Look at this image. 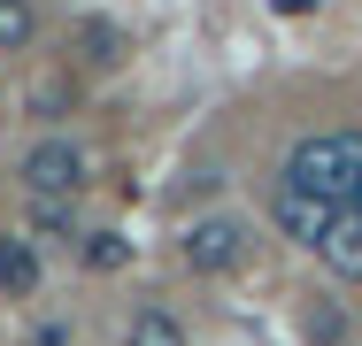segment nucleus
Listing matches in <instances>:
<instances>
[{
    "mask_svg": "<svg viewBox=\"0 0 362 346\" xmlns=\"http://www.w3.org/2000/svg\"><path fill=\"white\" fill-rule=\"evenodd\" d=\"M286 177L324 193L332 208H362V131H316L286 154Z\"/></svg>",
    "mask_w": 362,
    "mask_h": 346,
    "instance_id": "f257e3e1",
    "label": "nucleus"
},
{
    "mask_svg": "<svg viewBox=\"0 0 362 346\" xmlns=\"http://www.w3.org/2000/svg\"><path fill=\"white\" fill-rule=\"evenodd\" d=\"M16 177H23L31 201H77V185H85V146H77V138H39Z\"/></svg>",
    "mask_w": 362,
    "mask_h": 346,
    "instance_id": "f03ea898",
    "label": "nucleus"
},
{
    "mask_svg": "<svg viewBox=\"0 0 362 346\" xmlns=\"http://www.w3.org/2000/svg\"><path fill=\"white\" fill-rule=\"evenodd\" d=\"M247 246H255V239H247V223H239V215H201V223L185 231V246H177V254H185V270H193V277H223V270H239V262H247Z\"/></svg>",
    "mask_w": 362,
    "mask_h": 346,
    "instance_id": "7ed1b4c3",
    "label": "nucleus"
},
{
    "mask_svg": "<svg viewBox=\"0 0 362 346\" xmlns=\"http://www.w3.org/2000/svg\"><path fill=\"white\" fill-rule=\"evenodd\" d=\"M270 215H278V231H286V239H300V246H324V239H332V223H339L347 208H332L324 193H308V185L278 177V193H270Z\"/></svg>",
    "mask_w": 362,
    "mask_h": 346,
    "instance_id": "20e7f679",
    "label": "nucleus"
},
{
    "mask_svg": "<svg viewBox=\"0 0 362 346\" xmlns=\"http://www.w3.org/2000/svg\"><path fill=\"white\" fill-rule=\"evenodd\" d=\"M316 254H324V270H332V277L355 285V277H362V208H347V215L332 223V239H324Z\"/></svg>",
    "mask_w": 362,
    "mask_h": 346,
    "instance_id": "39448f33",
    "label": "nucleus"
},
{
    "mask_svg": "<svg viewBox=\"0 0 362 346\" xmlns=\"http://www.w3.org/2000/svg\"><path fill=\"white\" fill-rule=\"evenodd\" d=\"M0 292H39V246L31 239H0Z\"/></svg>",
    "mask_w": 362,
    "mask_h": 346,
    "instance_id": "423d86ee",
    "label": "nucleus"
},
{
    "mask_svg": "<svg viewBox=\"0 0 362 346\" xmlns=\"http://www.w3.org/2000/svg\"><path fill=\"white\" fill-rule=\"evenodd\" d=\"M124 346H185V331H177V316H170V308H139V316H132V331H124Z\"/></svg>",
    "mask_w": 362,
    "mask_h": 346,
    "instance_id": "0eeeda50",
    "label": "nucleus"
},
{
    "mask_svg": "<svg viewBox=\"0 0 362 346\" xmlns=\"http://www.w3.org/2000/svg\"><path fill=\"white\" fill-rule=\"evenodd\" d=\"M31 31H39L31 0H0V54H8V47H31Z\"/></svg>",
    "mask_w": 362,
    "mask_h": 346,
    "instance_id": "6e6552de",
    "label": "nucleus"
},
{
    "mask_svg": "<svg viewBox=\"0 0 362 346\" xmlns=\"http://www.w3.org/2000/svg\"><path fill=\"white\" fill-rule=\"evenodd\" d=\"M31 223H39L47 239H77V215H70V201H31Z\"/></svg>",
    "mask_w": 362,
    "mask_h": 346,
    "instance_id": "1a4fd4ad",
    "label": "nucleus"
},
{
    "mask_svg": "<svg viewBox=\"0 0 362 346\" xmlns=\"http://www.w3.org/2000/svg\"><path fill=\"white\" fill-rule=\"evenodd\" d=\"M85 262H93V270H124V239H116V231H93Z\"/></svg>",
    "mask_w": 362,
    "mask_h": 346,
    "instance_id": "9d476101",
    "label": "nucleus"
},
{
    "mask_svg": "<svg viewBox=\"0 0 362 346\" xmlns=\"http://www.w3.org/2000/svg\"><path fill=\"white\" fill-rule=\"evenodd\" d=\"M308 8H316V0H278V16H308Z\"/></svg>",
    "mask_w": 362,
    "mask_h": 346,
    "instance_id": "9b49d317",
    "label": "nucleus"
}]
</instances>
